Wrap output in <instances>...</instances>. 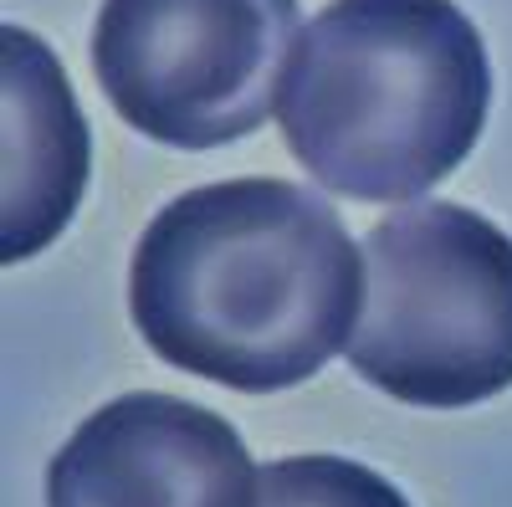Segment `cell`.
Masks as SVG:
<instances>
[{
  "label": "cell",
  "instance_id": "6",
  "mask_svg": "<svg viewBox=\"0 0 512 507\" xmlns=\"http://www.w3.org/2000/svg\"><path fill=\"white\" fill-rule=\"evenodd\" d=\"M0 98H6V200L0 257L26 262L52 246L93 175V134L62 62L21 26H0Z\"/></svg>",
  "mask_w": 512,
  "mask_h": 507
},
{
  "label": "cell",
  "instance_id": "5",
  "mask_svg": "<svg viewBox=\"0 0 512 507\" xmlns=\"http://www.w3.org/2000/svg\"><path fill=\"white\" fill-rule=\"evenodd\" d=\"M256 482L216 410L139 390L67 436L47 467V507H256Z\"/></svg>",
  "mask_w": 512,
  "mask_h": 507
},
{
  "label": "cell",
  "instance_id": "4",
  "mask_svg": "<svg viewBox=\"0 0 512 507\" xmlns=\"http://www.w3.org/2000/svg\"><path fill=\"white\" fill-rule=\"evenodd\" d=\"M297 0H103L93 67L134 134L216 149L277 113Z\"/></svg>",
  "mask_w": 512,
  "mask_h": 507
},
{
  "label": "cell",
  "instance_id": "7",
  "mask_svg": "<svg viewBox=\"0 0 512 507\" xmlns=\"http://www.w3.org/2000/svg\"><path fill=\"white\" fill-rule=\"evenodd\" d=\"M256 507H410L400 487L349 456H282L262 467Z\"/></svg>",
  "mask_w": 512,
  "mask_h": 507
},
{
  "label": "cell",
  "instance_id": "2",
  "mask_svg": "<svg viewBox=\"0 0 512 507\" xmlns=\"http://www.w3.org/2000/svg\"><path fill=\"white\" fill-rule=\"evenodd\" d=\"M492 67L451 0H333L297 31L277 123L308 175L349 200H420L482 139Z\"/></svg>",
  "mask_w": 512,
  "mask_h": 507
},
{
  "label": "cell",
  "instance_id": "1",
  "mask_svg": "<svg viewBox=\"0 0 512 507\" xmlns=\"http://www.w3.org/2000/svg\"><path fill=\"white\" fill-rule=\"evenodd\" d=\"M364 287V251L328 200L287 180H226L149 221L128 267V313L164 364L272 395L349 349Z\"/></svg>",
  "mask_w": 512,
  "mask_h": 507
},
{
  "label": "cell",
  "instance_id": "3",
  "mask_svg": "<svg viewBox=\"0 0 512 507\" xmlns=\"http://www.w3.org/2000/svg\"><path fill=\"white\" fill-rule=\"evenodd\" d=\"M349 364L374 390L461 410L512 385V236L451 200H415L364 236Z\"/></svg>",
  "mask_w": 512,
  "mask_h": 507
}]
</instances>
